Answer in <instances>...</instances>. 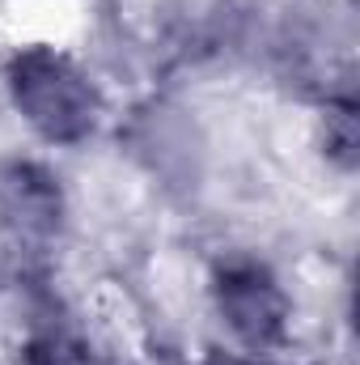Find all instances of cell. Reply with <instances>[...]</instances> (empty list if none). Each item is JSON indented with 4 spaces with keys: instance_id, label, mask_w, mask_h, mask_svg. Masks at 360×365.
I'll return each instance as SVG.
<instances>
[{
    "instance_id": "6da1fadb",
    "label": "cell",
    "mask_w": 360,
    "mask_h": 365,
    "mask_svg": "<svg viewBox=\"0 0 360 365\" xmlns=\"http://www.w3.org/2000/svg\"><path fill=\"white\" fill-rule=\"evenodd\" d=\"M4 86L17 115L47 145H81L97 132V119H102L97 86L73 56L47 43L21 47L4 68Z\"/></svg>"
},
{
    "instance_id": "7a4b0ae2",
    "label": "cell",
    "mask_w": 360,
    "mask_h": 365,
    "mask_svg": "<svg viewBox=\"0 0 360 365\" xmlns=\"http://www.w3.org/2000/svg\"><path fill=\"white\" fill-rule=\"evenodd\" d=\"M212 302L242 353L268 357L288 340V293L255 255H229L212 272Z\"/></svg>"
},
{
    "instance_id": "3957f363",
    "label": "cell",
    "mask_w": 360,
    "mask_h": 365,
    "mask_svg": "<svg viewBox=\"0 0 360 365\" xmlns=\"http://www.w3.org/2000/svg\"><path fill=\"white\" fill-rule=\"evenodd\" d=\"M60 217H64V195H60V182L51 179V170H43L38 162L4 166V175H0V230L13 247V255H21V259L47 255V247L60 234Z\"/></svg>"
},
{
    "instance_id": "277c9868",
    "label": "cell",
    "mask_w": 360,
    "mask_h": 365,
    "mask_svg": "<svg viewBox=\"0 0 360 365\" xmlns=\"http://www.w3.org/2000/svg\"><path fill=\"white\" fill-rule=\"evenodd\" d=\"M26 365H115L102 357L85 336H77L73 327H64L60 319H38L26 349H21Z\"/></svg>"
},
{
    "instance_id": "5b68a950",
    "label": "cell",
    "mask_w": 360,
    "mask_h": 365,
    "mask_svg": "<svg viewBox=\"0 0 360 365\" xmlns=\"http://www.w3.org/2000/svg\"><path fill=\"white\" fill-rule=\"evenodd\" d=\"M327 153L339 158V166L356 162V102L344 98L327 110Z\"/></svg>"
},
{
    "instance_id": "8992f818",
    "label": "cell",
    "mask_w": 360,
    "mask_h": 365,
    "mask_svg": "<svg viewBox=\"0 0 360 365\" xmlns=\"http://www.w3.org/2000/svg\"><path fill=\"white\" fill-rule=\"evenodd\" d=\"M199 365H268L263 357H250V353H212L208 361Z\"/></svg>"
}]
</instances>
